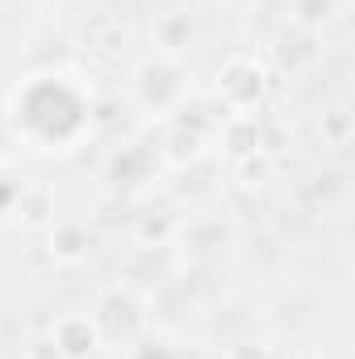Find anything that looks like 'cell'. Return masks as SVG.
Returning a JSON list of instances; mask_svg holds the SVG:
<instances>
[{
  "label": "cell",
  "mask_w": 355,
  "mask_h": 359,
  "mask_svg": "<svg viewBox=\"0 0 355 359\" xmlns=\"http://www.w3.org/2000/svg\"><path fill=\"white\" fill-rule=\"evenodd\" d=\"M51 339H55V347H59L63 359H88L100 334H96V326H92L88 318L72 313V318H63V322L51 326Z\"/></svg>",
  "instance_id": "cell-1"
},
{
  "label": "cell",
  "mask_w": 355,
  "mask_h": 359,
  "mask_svg": "<svg viewBox=\"0 0 355 359\" xmlns=\"http://www.w3.org/2000/svg\"><path fill=\"white\" fill-rule=\"evenodd\" d=\"M21 355H25V359H63V355H59V347H55V339H51V330L29 334V339H25V347H21Z\"/></svg>",
  "instance_id": "cell-2"
}]
</instances>
